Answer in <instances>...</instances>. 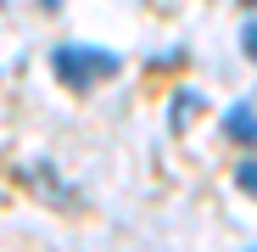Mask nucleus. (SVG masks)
<instances>
[{"mask_svg": "<svg viewBox=\"0 0 257 252\" xmlns=\"http://www.w3.org/2000/svg\"><path fill=\"white\" fill-rule=\"evenodd\" d=\"M224 135H229V140H240V146H257V112H251L246 101H240V107H229Z\"/></svg>", "mask_w": 257, "mask_h": 252, "instance_id": "nucleus-2", "label": "nucleus"}, {"mask_svg": "<svg viewBox=\"0 0 257 252\" xmlns=\"http://www.w3.org/2000/svg\"><path fill=\"white\" fill-rule=\"evenodd\" d=\"M240 6H257V0H240Z\"/></svg>", "mask_w": 257, "mask_h": 252, "instance_id": "nucleus-6", "label": "nucleus"}, {"mask_svg": "<svg viewBox=\"0 0 257 252\" xmlns=\"http://www.w3.org/2000/svg\"><path fill=\"white\" fill-rule=\"evenodd\" d=\"M39 6H56V0H39Z\"/></svg>", "mask_w": 257, "mask_h": 252, "instance_id": "nucleus-5", "label": "nucleus"}, {"mask_svg": "<svg viewBox=\"0 0 257 252\" xmlns=\"http://www.w3.org/2000/svg\"><path fill=\"white\" fill-rule=\"evenodd\" d=\"M51 67H56L62 84H73V90H90V84H101V78H117L123 62H117V51H95V45H56Z\"/></svg>", "mask_w": 257, "mask_h": 252, "instance_id": "nucleus-1", "label": "nucleus"}, {"mask_svg": "<svg viewBox=\"0 0 257 252\" xmlns=\"http://www.w3.org/2000/svg\"><path fill=\"white\" fill-rule=\"evenodd\" d=\"M240 45H246V56H257V23H246V34H240Z\"/></svg>", "mask_w": 257, "mask_h": 252, "instance_id": "nucleus-4", "label": "nucleus"}, {"mask_svg": "<svg viewBox=\"0 0 257 252\" xmlns=\"http://www.w3.org/2000/svg\"><path fill=\"white\" fill-rule=\"evenodd\" d=\"M235 185H240L246 196H257V157H246V162L235 168Z\"/></svg>", "mask_w": 257, "mask_h": 252, "instance_id": "nucleus-3", "label": "nucleus"}]
</instances>
